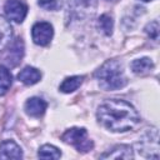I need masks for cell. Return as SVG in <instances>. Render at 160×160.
Here are the masks:
<instances>
[{"label":"cell","instance_id":"1","mask_svg":"<svg viewBox=\"0 0 160 160\" xmlns=\"http://www.w3.org/2000/svg\"><path fill=\"white\" fill-rule=\"evenodd\" d=\"M96 118L101 126L114 132L132 130L140 122L136 109L130 102L120 99H109L100 104Z\"/></svg>","mask_w":160,"mask_h":160},{"label":"cell","instance_id":"2","mask_svg":"<svg viewBox=\"0 0 160 160\" xmlns=\"http://www.w3.org/2000/svg\"><path fill=\"white\" fill-rule=\"evenodd\" d=\"M99 86L104 90H118L126 85L122 65L118 60H108L95 74Z\"/></svg>","mask_w":160,"mask_h":160},{"label":"cell","instance_id":"3","mask_svg":"<svg viewBox=\"0 0 160 160\" xmlns=\"http://www.w3.org/2000/svg\"><path fill=\"white\" fill-rule=\"evenodd\" d=\"M61 140L69 145H72L74 148H76L78 151H81V152H88L94 146L92 141L88 138L86 129H84V128L68 129L61 135Z\"/></svg>","mask_w":160,"mask_h":160},{"label":"cell","instance_id":"4","mask_svg":"<svg viewBox=\"0 0 160 160\" xmlns=\"http://www.w3.org/2000/svg\"><path fill=\"white\" fill-rule=\"evenodd\" d=\"M158 130L156 129H151L149 130L142 138L141 140L138 142L139 146V152H141V155L146 156V158H154V159H159V142H158Z\"/></svg>","mask_w":160,"mask_h":160},{"label":"cell","instance_id":"5","mask_svg":"<svg viewBox=\"0 0 160 160\" xmlns=\"http://www.w3.org/2000/svg\"><path fill=\"white\" fill-rule=\"evenodd\" d=\"M52 35H54L52 25L46 21L36 22L31 29L32 40L36 45H40V46H46L48 44H50Z\"/></svg>","mask_w":160,"mask_h":160},{"label":"cell","instance_id":"6","mask_svg":"<svg viewBox=\"0 0 160 160\" xmlns=\"http://www.w3.org/2000/svg\"><path fill=\"white\" fill-rule=\"evenodd\" d=\"M4 9L8 19L18 24L22 22L28 14V6L21 0H8Z\"/></svg>","mask_w":160,"mask_h":160},{"label":"cell","instance_id":"7","mask_svg":"<svg viewBox=\"0 0 160 160\" xmlns=\"http://www.w3.org/2000/svg\"><path fill=\"white\" fill-rule=\"evenodd\" d=\"M24 56V42L21 39H15L11 44H9L8 52L5 55V61L11 66H16Z\"/></svg>","mask_w":160,"mask_h":160},{"label":"cell","instance_id":"8","mask_svg":"<svg viewBox=\"0 0 160 160\" xmlns=\"http://www.w3.org/2000/svg\"><path fill=\"white\" fill-rule=\"evenodd\" d=\"M22 158L21 148L12 140H6L0 145V159H15Z\"/></svg>","mask_w":160,"mask_h":160},{"label":"cell","instance_id":"9","mask_svg":"<svg viewBox=\"0 0 160 160\" xmlns=\"http://www.w3.org/2000/svg\"><path fill=\"white\" fill-rule=\"evenodd\" d=\"M101 159H132L134 158V151L130 145H116L112 149L108 150L104 152Z\"/></svg>","mask_w":160,"mask_h":160},{"label":"cell","instance_id":"10","mask_svg":"<svg viewBox=\"0 0 160 160\" xmlns=\"http://www.w3.org/2000/svg\"><path fill=\"white\" fill-rule=\"evenodd\" d=\"M48 108V104L45 100L40 98H31L25 102V112L32 118L41 116Z\"/></svg>","mask_w":160,"mask_h":160},{"label":"cell","instance_id":"11","mask_svg":"<svg viewBox=\"0 0 160 160\" xmlns=\"http://www.w3.org/2000/svg\"><path fill=\"white\" fill-rule=\"evenodd\" d=\"M18 79L25 85H34L41 79V72L32 66H25L18 74Z\"/></svg>","mask_w":160,"mask_h":160},{"label":"cell","instance_id":"12","mask_svg":"<svg viewBox=\"0 0 160 160\" xmlns=\"http://www.w3.org/2000/svg\"><path fill=\"white\" fill-rule=\"evenodd\" d=\"M154 69V62L150 58H141L136 59L131 62V70L136 75H145L149 74Z\"/></svg>","mask_w":160,"mask_h":160},{"label":"cell","instance_id":"13","mask_svg":"<svg viewBox=\"0 0 160 160\" xmlns=\"http://www.w3.org/2000/svg\"><path fill=\"white\" fill-rule=\"evenodd\" d=\"M11 36H12V28L10 22L4 16H0V50L5 49L10 44Z\"/></svg>","mask_w":160,"mask_h":160},{"label":"cell","instance_id":"14","mask_svg":"<svg viewBox=\"0 0 160 160\" xmlns=\"http://www.w3.org/2000/svg\"><path fill=\"white\" fill-rule=\"evenodd\" d=\"M82 80H84V76H80V75H75V76H70V78H66L59 86V90L61 92H65V94H70V92H74L75 90H78V88L82 84Z\"/></svg>","mask_w":160,"mask_h":160},{"label":"cell","instance_id":"15","mask_svg":"<svg viewBox=\"0 0 160 160\" xmlns=\"http://www.w3.org/2000/svg\"><path fill=\"white\" fill-rule=\"evenodd\" d=\"M12 82V76L9 69L4 65H0V96L5 95L10 89Z\"/></svg>","mask_w":160,"mask_h":160},{"label":"cell","instance_id":"16","mask_svg":"<svg viewBox=\"0 0 160 160\" xmlns=\"http://www.w3.org/2000/svg\"><path fill=\"white\" fill-rule=\"evenodd\" d=\"M98 28L99 30L106 35V36H110L112 34V28H114V21H112V18L109 15V14H102L99 20H98Z\"/></svg>","mask_w":160,"mask_h":160},{"label":"cell","instance_id":"17","mask_svg":"<svg viewBox=\"0 0 160 160\" xmlns=\"http://www.w3.org/2000/svg\"><path fill=\"white\" fill-rule=\"evenodd\" d=\"M38 156L41 159H60L61 151L50 144H45L39 149Z\"/></svg>","mask_w":160,"mask_h":160},{"label":"cell","instance_id":"18","mask_svg":"<svg viewBox=\"0 0 160 160\" xmlns=\"http://www.w3.org/2000/svg\"><path fill=\"white\" fill-rule=\"evenodd\" d=\"M38 4L40 8H42L45 10L55 11V10H59L61 8L62 0H39Z\"/></svg>","mask_w":160,"mask_h":160},{"label":"cell","instance_id":"19","mask_svg":"<svg viewBox=\"0 0 160 160\" xmlns=\"http://www.w3.org/2000/svg\"><path fill=\"white\" fill-rule=\"evenodd\" d=\"M145 31H146V34H148L152 40H158V39H159V21H158V20L150 21V22L145 26Z\"/></svg>","mask_w":160,"mask_h":160},{"label":"cell","instance_id":"20","mask_svg":"<svg viewBox=\"0 0 160 160\" xmlns=\"http://www.w3.org/2000/svg\"><path fill=\"white\" fill-rule=\"evenodd\" d=\"M142 1H151V0H142Z\"/></svg>","mask_w":160,"mask_h":160},{"label":"cell","instance_id":"21","mask_svg":"<svg viewBox=\"0 0 160 160\" xmlns=\"http://www.w3.org/2000/svg\"><path fill=\"white\" fill-rule=\"evenodd\" d=\"M108 1H114V0H108Z\"/></svg>","mask_w":160,"mask_h":160}]
</instances>
